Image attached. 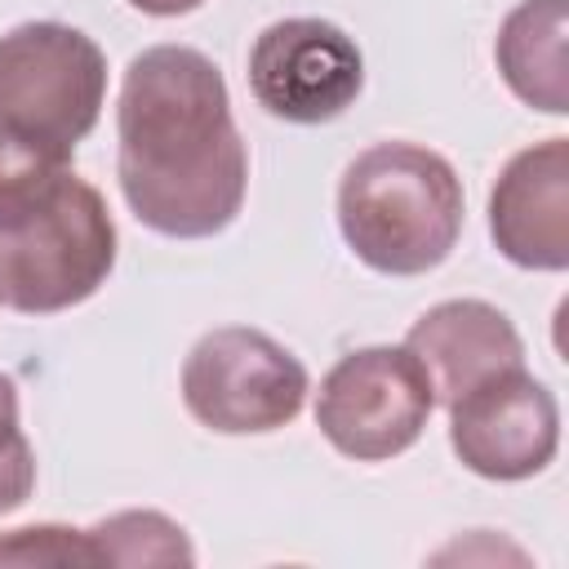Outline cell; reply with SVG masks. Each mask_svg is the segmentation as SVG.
<instances>
[{
	"label": "cell",
	"mask_w": 569,
	"mask_h": 569,
	"mask_svg": "<svg viewBox=\"0 0 569 569\" xmlns=\"http://www.w3.org/2000/svg\"><path fill=\"white\" fill-rule=\"evenodd\" d=\"M116 138L120 191L138 222L173 240L231 227L249 187V151L227 80L200 49L151 44L129 62Z\"/></svg>",
	"instance_id": "6da1fadb"
},
{
	"label": "cell",
	"mask_w": 569,
	"mask_h": 569,
	"mask_svg": "<svg viewBox=\"0 0 569 569\" xmlns=\"http://www.w3.org/2000/svg\"><path fill=\"white\" fill-rule=\"evenodd\" d=\"M338 227L365 267L422 276L462 236V182L445 156L418 142H373L338 182Z\"/></svg>",
	"instance_id": "7a4b0ae2"
},
{
	"label": "cell",
	"mask_w": 569,
	"mask_h": 569,
	"mask_svg": "<svg viewBox=\"0 0 569 569\" xmlns=\"http://www.w3.org/2000/svg\"><path fill=\"white\" fill-rule=\"evenodd\" d=\"M116 267V222L98 187L71 169L0 209V302L53 316L98 293Z\"/></svg>",
	"instance_id": "3957f363"
},
{
	"label": "cell",
	"mask_w": 569,
	"mask_h": 569,
	"mask_svg": "<svg viewBox=\"0 0 569 569\" xmlns=\"http://www.w3.org/2000/svg\"><path fill=\"white\" fill-rule=\"evenodd\" d=\"M107 58L67 22H22L0 36V129L76 151L102 116Z\"/></svg>",
	"instance_id": "277c9868"
},
{
	"label": "cell",
	"mask_w": 569,
	"mask_h": 569,
	"mask_svg": "<svg viewBox=\"0 0 569 569\" xmlns=\"http://www.w3.org/2000/svg\"><path fill=\"white\" fill-rule=\"evenodd\" d=\"M182 400L191 418L222 436L280 431L302 413V360L249 325L204 333L182 360Z\"/></svg>",
	"instance_id": "5b68a950"
},
{
	"label": "cell",
	"mask_w": 569,
	"mask_h": 569,
	"mask_svg": "<svg viewBox=\"0 0 569 569\" xmlns=\"http://www.w3.org/2000/svg\"><path fill=\"white\" fill-rule=\"evenodd\" d=\"M431 409L436 391L409 347L347 351L316 391L320 436L356 462H382L418 445Z\"/></svg>",
	"instance_id": "8992f818"
},
{
	"label": "cell",
	"mask_w": 569,
	"mask_h": 569,
	"mask_svg": "<svg viewBox=\"0 0 569 569\" xmlns=\"http://www.w3.org/2000/svg\"><path fill=\"white\" fill-rule=\"evenodd\" d=\"M249 89L258 107L289 124H325L360 98L365 58L338 22L284 18L253 40Z\"/></svg>",
	"instance_id": "52a82bcc"
},
{
	"label": "cell",
	"mask_w": 569,
	"mask_h": 569,
	"mask_svg": "<svg viewBox=\"0 0 569 569\" xmlns=\"http://www.w3.org/2000/svg\"><path fill=\"white\" fill-rule=\"evenodd\" d=\"M445 409L458 462L485 480H529L556 458L560 409L525 365L489 373Z\"/></svg>",
	"instance_id": "ba28073f"
},
{
	"label": "cell",
	"mask_w": 569,
	"mask_h": 569,
	"mask_svg": "<svg viewBox=\"0 0 569 569\" xmlns=\"http://www.w3.org/2000/svg\"><path fill=\"white\" fill-rule=\"evenodd\" d=\"M489 236L525 271L569 267V138L516 151L489 191Z\"/></svg>",
	"instance_id": "9c48e42d"
},
{
	"label": "cell",
	"mask_w": 569,
	"mask_h": 569,
	"mask_svg": "<svg viewBox=\"0 0 569 569\" xmlns=\"http://www.w3.org/2000/svg\"><path fill=\"white\" fill-rule=\"evenodd\" d=\"M413 360L422 365L436 405H453L462 391L485 382L489 373L525 365V342L516 325L480 298H449L422 311L405 338Z\"/></svg>",
	"instance_id": "30bf717a"
},
{
	"label": "cell",
	"mask_w": 569,
	"mask_h": 569,
	"mask_svg": "<svg viewBox=\"0 0 569 569\" xmlns=\"http://www.w3.org/2000/svg\"><path fill=\"white\" fill-rule=\"evenodd\" d=\"M565 40H569V0H520L502 18L493 44V62L507 89L547 116L569 111Z\"/></svg>",
	"instance_id": "8fae6325"
},
{
	"label": "cell",
	"mask_w": 569,
	"mask_h": 569,
	"mask_svg": "<svg viewBox=\"0 0 569 569\" xmlns=\"http://www.w3.org/2000/svg\"><path fill=\"white\" fill-rule=\"evenodd\" d=\"M84 533L98 565H191L196 560L182 525H173L160 511H116Z\"/></svg>",
	"instance_id": "7c38bea8"
},
{
	"label": "cell",
	"mask_w": 569,
	"mask_h": 569,
	"mask_svg": "<svg viewBox=\"0 0 569 569\" xmlns=\"http://www.w3.org/2000/svg\"><path fill=\"white\" fill-rule=\"evenodd\" d=\"M62 169H71V151L22 138L13 129H0V209L31 196L40 182H49Z\"/></svg>",
	"instance_id": "4fadbf2b"
},
{
	"label": "cell",
	"mask_w": 569,
	"mask_h": 569,
	"mask_svg": "<svg viewBox=\"0 0 569 569\" xmlns=\"http://www.w3.org/2000/svg\"><path fill=\"white\" fill-rule=\"evenodd\" d=\"M36 489V453L18 422V387L0 373V516L22 507Z\"/></svg>",
	"instance_id": "5bb4252c"
},
{
	"label": "cell",
	"mask_w": 569,
	"mask_h": 569,
	"mask_svg": "<svg viewBox=\"0 0 569 569\" xmlns=\"http://www.w3.org/2000/svg\"><path fill=\"white\" fill-rule=\"evenodd\" d=\"M0 565H98V556L84 529L27 525L0 538Z\"/></svg>",
	"instance_id": "9a60e30c"
},
{
	"label": "cell",
	"mask_w": 569,
	"mask_h": 569,
	"mask_svg": "<svg viewBox=\"0 0 569 569\" xmlns=\"http://www.w3.org/2000/svg\"><path fill=\"white\" fill-rule=\"evenodd\" d=\"M133 9H142V13H151V18H178V13H191V9H200L204 0H129Z\"/></svg>",
	"instance_id": "2e32d148"
}]
</instances>
